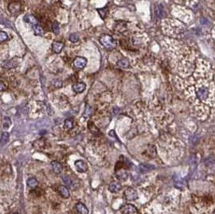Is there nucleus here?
<instances>
[{
    "label": "nucleus",
    "mask_w": 215,
    "mask_h": 214,
    "mask_svg": "<svg viewBox=\"0 0 215 214\" xmlns=\"http://www.w3.org/2000/svg\"><path fill=\"white\" fill-rule=\"evenodd\" d=\"M99 42L103 47L107 49H113L116 46V43L112 36L109 35H103L100 37Z\"/></svg>",
    "instance_id": "nucleus-1"
},
{
    "label": "nucleus",
    "mask_w": 215,
    "mask_h": 214,
    "mask_svg": "<svg viewBox=\"0 0 215 214\" xmlns=\"http://www.w3.org/2000/svg\"><path fill=\"white\" fill-rule=\"evenodd\" d=\"M115 174H116V177L117 179L119 180H126L128 177V174L127 171L125 168L122 167V163L118 162V164H117V166L115 167Z\"/></svg>",
    "instance_id": "nucleus-2"
},
{
    "label": "nucleus",
    "mask_w": 215,
    "mask_h": 214,
    "mask_svg": "<svg viewBox=\"0 0 215 214\" xmlns=\"http://www.w3.org/2000/svg\"><path fill=\"white\" fill-rule=\"evenodd\" d=\"M119 214H138V210L131 204H127L119 209Z\"/></svg>",
    "instance_id": "nucleus-3"
},
{
    "label": "nucleus",
    "mask_w": 215,
    "mask_h": 214,
    "mask_svg": "<svg viewBox=\"0 0 215 214\" xmlns=\"http://www.w3.org/2000/svg\"><path fill=\"white\" fill-rule=\"evenodd\" d=\"M124 196L127 200H135L139 197L138 192L135 189H134L132 188H127L125 191H124Z\"/></svg>",
    "instance_id": "nucleus-4"
},
{
    "label": "nucleus",
    "mask_w": 215,
    "mask_h": 214,
    "mask_svg": "<svg viewBox=\"0 0 215 214\" xmlns=\"http://www.w3.org/2000/svg\"><path fill=\"white\" fill-rule=\"evenodd\" d=\"M8 11L10 12L11 14L14 15V16L19 15L21 12V4L17 1L12 2L8 6Z\"/></svg>",
    "instance_id": "nucleus-5"
},
{
    "label": "nucleus",
    "mask_w": 215,
    "mask_h": 214,
    "mask_svg": "<svg viewBox=\"0 0 215 214\" xmlns=\"http://www.w3.org/2000/svg\"><path fill=\"white\" fill-rule=\"evenodd\" d=\"M74 67L78 69H83L87 65V59L83 56H78L73 60Z\"/></svg>",
    "instance_id": "nucleus-6"
},
{
    "label": "nucleus",
    "mask_w": 215,
    "mask_h": 214,
    "mask_svg": "<svg viewBox=\"0 0 215 214\" xmlns=\"http://www.w3.org/2000/svg\"><path fill=\"white\" fill-rule=\"evenodd\" d=\"M75 167L77 168V171L80 173H84L86 172L88 170V165L85 161L83 160H77L75 162Z\"/></svg>",
    "instance_id": "nucleus-7"
},
{
    "label": "nucleus",
    "mask_w": 215,
    "mask_h": 214,
    "mask_svg": "<svg viewBox=\"0 0 215 214\" xmlns=\"http://www.w3.org/2000/svg\"><path fill=\"white\" fill-rule=\"evenodd\" d=\"M197 97H199V99H201V100H205L208 97V95H209V90L205 87H201V88H200L199 90H197Z\"/></svg>",
    "instance_id": "nucleus-8"
},
{
    "label": "nucleus",
    "mask_w": 215,
    "mask_h": 214,
    "mask_svg": "<svg viewBox=\"0 0 215 214\" xmlns=\"http://www.w3.org/2000/svg\"><path fill=\"white\" fill-rule=\"evenodd\" d=\"M18 65H19V61L17 60V59H12V60H10L4 62L3 64V67L5 68V69H13V68L17 67Z\"/></svg>",
    "instance_id": "nucleus-9"
},
{
    "label": "nucleus",
    "mask_w": 215,
    "mask_h": 214,
    "mask_svg": "<svg viewBox=\"0 0 215 214\" xmlns=\"http://www.w3.org/2000/svg\"><path fill=\"white\" fill-rule=\"evenodd\" d=\"M86 84L83 82H79V83H76L74 85H73V90L78 93V94H81L82 92H84V90H86Z\"/></svg>",
    "instance_id": "nucleus-10"
},
{
    "label": "nucleus",
    "mask_w": 215,
    "mask_h": 214,
    "mask_svg": "<svg viewBox=\"0 0 215 214\" xmlns=\"http://www.w3.org/2000/svg\"><path fill=\"white\" fill-rule=\"evenodd\" d=\"M122 189V184L119 182H112L110 183L109 190L110 192L116 193Z\"/></svg>",
    "instance_id": "nucleus-11"
},
{
    "label": "nucleus",
    "mask_w": 215,
    "mask_h": 214,
    "mask_svg": "<svg viewBox=\"0 0 215 214\" xmlns=\"http://www.w3.org/2000/svg\"><path fill=\"white\" fill-rule=\"evenodd\" d=\"M58 191L59 193L61 194V196L64 197V198H69L70 196V192L68 189V188L65 185H60L58 187Z\"/></svg>",
    "instance_id": "nucleus-12"
},
{
    "label": "nucleus",
    "mask_w": 215,
    "mask_h": 214,
    "mask_svg": "<svg viewBox=\"0 0 215 214\" xmlns=\"http://www.w3.org/2000/svg\"><path fill=\"white\" fill-rule=\"evenodd\" d=\"M24 21L25 23L31 24L32 26L38 25L37 19H36L34 16H32V15H26V16H24Z\"/></svg>",
    "instance_id": "nucleus-13"
},
{
    "label": "nucleus",
    "mask_w": 215,
    "mask_h": 214,
    "mask_svg": "<svg viewBox=\"0 0 215 214\" xmlns=\"http://www.w3.org/2000/svg\"><path fill=\"white\" fill-rule=\"evenodd\" d=\"M51 166L56 174H61L63 171V167L58 161H52Z\"/></svg>",
    "instance_id": "nucleus-14"
},
{
    "label": "nucleus",
    "mask_w": 215,
    "mask_h": 214,
    "mask_svg": "<svg viewBox=\"0 0 215 214\" xmlns=\"http://www.w3.org/2000/svg\"><path fill=\"white\" fill-rule=\"evenodd\" d=\"M154 168H155L154 166L148 164H139V171H140L142 173L148 172V171L153 170Z\"/></svg>",
    "instance_id": "nucleus-15"
},
{
    "label": "nucleus",
    "mask_w": 215,
    "mask_h": 214,
    "mask_svg": "<svg viewBox=\"0 0 215 214\" xmlns=\"http://www.w3.org/2000/svg\"><path fill=\"white\" fill-rule=\"evenodd\" d=\"M76 209L80 214H89V210L86 206L82 203H78L76 204Z\"/></svg>",
    "instance_id": "nucleus-16"
},
{
    "label": "nucleus",
    "mask_w": 215,
    "mask_h": 214,
    "mask_svg": "<svg viewBox=\"0 0 215 214\" xmlns=\"http://www.w3.org/2000/svg\"><path fill=\"white\" fill-rule=\"evenodd\" d=\"M64 48V43L62 42H59V41H55L52 43V51L55 53H59L61 52V51Z\"/></svg>",
    "instance_id": "nucleus-17"
},
{
    "label": "nucleus",
    "mask_w": 215,
    "mask_h": 214,
    "mask_svg": "<svg viewBox=\"0 0 215 214\" xmlns=\"http://www.w3.org/2000/svg\"><path fill=\"white\" fill-rule=\"evenodd\" d=\"M155 14L158 18H163L164 16V10L162 5H157L155 9Z\"/></svg>",
    "instance_id": "nucleus-18"
},
{
    "label": "nucleus",
    "mask_w": 215,
    "mask_h": 214,
    "mask_svg": "<svg viewBox=\"0 0 215 214\" xmlns=\"http://www.w3.org/2000/svg\"><path fill=\"white\" fill-rule=\"evenodd\" d=\"M27 184L29 188H36L38 186L39 182H38V180L35 179V178H34V177H31V178H29V179H27Z\"/></svg>",
    "instance_id": "nucleus-19"
},
{
    "label": "nucleus",
    "mask_w": 215,
    "mask_h": 214,
    "mask_svg": "<svg viewBox=\"0 0 215 214\" xmlns=\"http://www.w3.org/2000/svg\"><path fill=\"white\" fill-rule=\"evenodd\" d=\"M32 29L34 31V34L36 35H43L44 33V31L42 27L39 26V25H35V26H32Z\"/></svg>",
    "instance_id": "nucleus-20"
},
{
    "label": "nucleus",
    "mask_w": 215,
    "mask_h": 214,
    "mask_svg": "<svg viewBox=\"0 0 215 214\" xmlns=\"http://www.w3.org/2000/svg\"><path fill=\"white\" fill-rule=\"evenodd\" d=\"M117 65L119 67H121V68H128L130 66L129 60L125 58L119 60L117 62Z\"/></svg>",
    "instance_id": "nucleus-21"
},
{
    "label": "nucleus",
    "mask_w": 215,
    "mask_h": 214,
    "mask_svg": "<svg viewBox=\"0 0 215 214\" xmlns=\"http://www.w3.org/2000/svg\"><path fill=\"white\" fill-rule=\"evenodd\" d=\"M64 127L65 130H71L74 127V122L73 119H66L64 123Z\"/></svg>",
    "instance_id": "nucleus-22"
},
{
    "label": "nucleus",
    "mask_w": 215,
    "mask_h": 214,
    "mask_svg": "<svg viewBox=\"0 0 215 214\" xmlns=\"http://www.w3.org/2000/svg\"><path fill=\"white\" fill-rule=\"evenodd\" d=\"M9 140V133L8 132H3L2 133V137H1V146L3 147L5 144L7 143Z\"/></svg>",
    "instance_id": "nucleus-23"
},
{
    "label": "nucleus",
    "mask_w": 215,
    "mask_h": 214,
    "mask_svg": "<svg viewBox=\"0 0 215 214\" xmlns=\"http://www.w3.org/2000/svg\"><path fill=\"white\" fill-rule=\"evenodd\" d=\"M88 127H89V129L90 130V131L93 133V134L97 135L98 133H100V130L97 128V126H96L93 122H89V123H88Z\"/></svg>",
    "instance_id": "nucleus-24"
},
{
    "label": "nucleus",
    "mask_w": 215,
    "mask_h": 214,
    "mask_svg": "<svg viewBox=\"0 0 215 214\" xmlns=\"http://www.w3.org/2000/svg\"><path fill=\"white\" fill-rule=\"evenodd\" d=\"M97 11L98 12V13H99V15H100L102 19H105V18H106V15H107V12H108V9H107V8H98Z\"/></svg>",
    "instance_id": "nucleus-25"
},
{
    "label": "nucleus",
    "mask_w": 215,
    "mask_h": 214,
    "mask_svg": "<svg viewBox=\"0 0 215 214\" xmlns=\"http://www.w3.org/2000/svg\"><path fill=\"white\" fill-rule=\"evenodd\" d=\"M3 126L4 129H8L11 125H12V120L10 119V118L8 117H5L3 118Z\"/></svg>",
    "instance_id": "nucleus-26"
},
{
    "label": "nucleus",
    "mask_w": 215,
    "mask_h": 214,
    "mask_svg": "<svg viewBox=\"0 0 215 214\" xmlns=\"http://www.w3.org/2000/svg\"><path fill=\"white\" fill-rule=\"evenodd\" d=\"M92 113H93V111H92V108L90 107V105H86L85 111H84V113H83V116H84L85 118L90 117V115L92 114Z\"/></svg>",
    "instance_id": "nucleus-27"
},
{
    "label": "nucleus",
    "mask_w": 215,
    "mask_h": 214,
    "mask_svg": "<svg viewBox=\"0 0 215 214\" xmlns=\"http://www.w3.org/2000/svg\"><path fill=\"white\" fill-rule=\"evenodd\" d=\"M52 31L54 32L56 35L59 34V32H60V27H59L58 23L54 22V23L52 24Z\"/></svg>",
    "instance_id": "nucleus-28"
},
{
    "label": "nucleus",
    "mask_w": 215,
    "mask_h": 214,
    "mask_svg": "<svg viewBox=\"0 0 215 214\" xmlns=\"http://www.w3.org/2000/svg\"><path fill=\"white\" fill-rule=\"evenodd\" d=\"M69 40L73 43H76L79 40V35L76 33H73L69 35Z\"/></svg>",
    "instance_id": "nucleus-29"
},
{
    "label": "nucleus",
    "mask_w": 215,
    "mask_h": 214,
    "mask_svg": "<svg viewBox=\"0 0 215 214\" xmlns=\"http://www.w3.org/2000/svg\"><path fill=\"white\" fill-rule=\"evenodd\" d=\"M8 39V35L5 32V31H1L0 32V41L1 42H4L5 40Z\"/></svg>",
    "instance_id": "nucleus-30"
},
{
    "label": "nucleus",
    "mask_w": 215,
    "mask_h": 214,
    "mask_svg": "<svg viewBox=\"0 0 215 214\" xmlns=\"http://www.w3.org/2000/svg\"><path fill=\"white\" fill-rule=\"evenodd\" d=\"M1 90H4L7 89V83H5L3 81H2L1 82Z\"/></svg>",
    "instance_id": "nucleus-31"
},
{
    "label": "nucleus",
    "mask_w": 215,
    "mask_h": 214,
    "mask_svg": "<svg viewBox=\"0 0 215 214\" xmlns=\"http://www.w3.org/2000/svg\"><path fill=\"white\" fill-rule=\"evenodd\" d=\"M109 135H110V136L113 137V138H114V139H117V135L115 134V131H114V130H113L110 131Z\"/></svg>",
    "instance_id": "nucleus-32"
},
{
    "label": "nucleus",
    "mask_w": 215,
    "mask_h": 214,
    "mask_svg": "<svg viewBox=\"0 0 215 214\" xmlns=\"http://www.w3.org/2000/svg\"><path fill=\"white\" fill-rule=\"evenodd\" d=\"M201 24H203V25H206V24H209V22H208V20H206L205 18H203V19H201Z\"/></svg>",
    "instance_id": "nucleus-33"
},
{
    "label": "nucleus",
    "mask_w": 215,
    "mask_h": 214,
    "mask_svg": "<svg viewBox=\"0 0 215 214\" xmlns=\"http://www.w3.org/2000/svg\"><path fill=\"white\" fill-rule=\"evenodd\" d=\"M12 214H19V213H12Z\"/></svg>",
    "instance_id": "nucleus-34"
}]
</instances>
